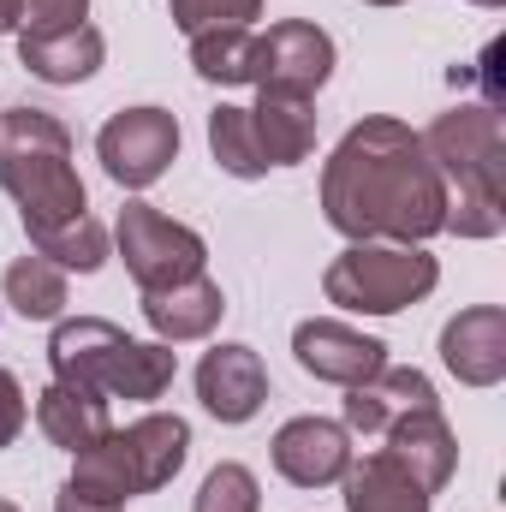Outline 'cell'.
I'll return each instance as SVG.
<instances>
[{
    "label": "cell",
    "instance_id": "6da1fadb",
    "mask_svg": "<svg viewBox=\"0 0 506 512\" xmlns=\"http://www.w3.org/2000/svg\"><path fill=\"white\" fill-rule=\"evenodd\" d=\"M322 221L352 245H429L447 227V179L405 120L370 114L322 161Z\"/></svg>",
    "mask_w": 506,
    "mask_h": 512
},
{
    "label": "cell",
    "instance_id": "7a4b0ae2",
    "mask_svg": "<svg viewBox=\"0 0 506 512\" xmlns=\"http://www.w3.org/2000/svg\"><path fill=\"white\" fill-rule=\"evenodd\" d=\"M435 173L447 179V227L459 239H501L506 233V120L489 102H459L417 131Z\"/></svg>",
    "mask_w": 506,
    "mask_h": 512
},
{
    "label": "cell",
    "instance_id": "3957f363",
    "mask_svg": "<svg viewBox=\"0 0 506 512\" xmlns=\"http://www.w3.org/2000/svg\"><path fill=\"white\" fill-rule=\"evenodd\" d=\"M0 191L18 203L24 239L90 215L84 179L72 167V131L48 108H6L0 114Z\"/></svg>",
    "mask_w": 506,
    "mask_h": 512
},
{
    "label": "cell",
    "instance_id": "277c9868",
    "mask_svg": "<svg viewBox=\"0 0 506 512\" xmlns=\"http://www.w3.org/2000/svg\"><path fill=\"white\" fill-rule=\"evenodd\" d=\"M48 364L54 382L66 387H90L102 399H161L173 376H179V352L161 340H131L126 328H114L108 316H72L54 322L48 334Z\"/></svg>",
    "mask_w": 506,
    "mask_h": 512
},
{
    "label": "cell",
    "instance_id": "5b68a950",
    "mask_svg": "<svg viewBox=\"0 0 506 512\" xmlns=\"http://www.w3.org/2000/svg\"><path fill=\"white\" fill-rule=\"evenodd\" d=\"M435 280H441V262L423 245H346L328 262L322 292L352 316H399L405 304H423Z\"/></svg>",
    "mask_w": 506,
    "mask_h": 512
},
{
    "label": "cell",
    "instance_id": "8992f818",
    "mask_svg": "<svg viewBox=\"0 0 506 512\" xmlns=\"http://www.w3.org/2000/svg\"><path fill=\"white\" fill-rule=\"evenodd\" d=\"M114 245H120V262H126V274L137 280V292H161V286L197 280V274L209 268L203 233H191L185 221L161 215L155 203H126V209H120Z\"/></svg>",
    "mask_w": 506,
    "mask_h": 512
},
{
    "label": "cell",
    "instance_id": "52a82bcc",
    "mask_svg": "<svg viewBox=\"0 0 506 512\" xmlns=\"http://www.w3.org/2000/svg\"><path fill=\"white\" fill-rule=\"evenodd\" d=\"M334 78V36L304 18H280L256 36V72L251 84L262 96H298L316 102V90Z\"/></svg>",
    "mask_w": 506,
    "mask_h": 512
},
{
    "label": "cell",
    "instance_id": "ba28073f",
    "mask_svg": "<svg viewBox=\"0 0 506 512\" xmlns=\"http://www.w3.org/2000/svg\"><path fill=\"white\" fill-rule=\"evenodd\" d=\"M96 161L114 185L149 191L173 161H179V120L167 108H120L96 131Z\"/></svg>",
    "mask_w": 506,
    "mask_h": 512
},
{
    "label": "cell",
    "instance_id": "9c48e42d",
    "mask_svg": "<svg viewBox=\"0 0 506 512\" xmlns=\"http://www.w3.org/2000/svg\"><path fill=\"white\" fill-rule=\"evenodd\" d=\"M292 352H298V364L316 382H334V387H358V382H370L376 370H387V346L376 334H364L352 322H334V316L298 322L292 328Z\"/></svg>",
    "mask_w": 506,
    "mask_h": 512
},
{
    "label": "cell",
    "instance_id": "30bf717a",
    "mask_svg": "<svg viewBox=\"0 0 506 512\" xmlns=\"http://www.w3.org/2000/svg\"><path fill=\"white\" fill-rule=\"evenodd\" d=\"M274 471L292 489H328L352 471V429L334 417H286L274 429Z\"/></svg>",
    "mask_w": 506,
    "mask_h": 512
},
{
    "label": "cell",
    "instance_id": "8fae6325",
    "mask_svg": "<svg viewBox=\"0 0 506 512\" xmlns=\"http://www.w3.org/2000/svg\"><path fill=\"white\" fill-rule=\"evenodd\" d=\"M197 399L215 423H251L268 399V370H262L256 346H245V340L209 346L197 364Z\"/></svg>",
    "mask_w": 506,
    "mask_h": 512
},
{
    "label": "cell",
    "instance_id": "7c38bea8",
    "mask_svg": "<svg viewBox=\"0 0 506 512\" xmlns=\"http://www.w3.org/2000/svg\"><path fill=\"white\" fill-rule=\"evenodd\" d=\"M387 459L393 465H405L429 495H441L447 483H453V471H459V441H453V429H447V417H441V405H423V411H405V417H393L387 429Z\"/></svg>",
    "mask_w": 506,
    "mask_h": 512
},
{
    "label": "cell",
    "instance_id": "4fadbf2b",
    "mask_svg": "<svg viewBox=\"0 0 506 512\" xmlns=\"http://www.w3.org/2000/svg\"><path fill=\"white\" fill-rule=\"evenodd\" d=\"M441 364L465 387H495L506 376V310L471 304L441 328Z\"/></svg>",
    "mask_w": 506,
    "mask_h": 512
},
{
    "label": "cell",
    "instance_id": "5bb4252c",
    "mask_svg": "<svg viewBox=\"0 0 506 512\" xmlns=\"http://www.w3.org/2000/svg\"><path fill=\"white\" fill-rule=\"evenodd\" d=\"M108 60V42L96 24H72V30H18V66L42 84H84L96 78Z\"/></svg>",
    "mask_w": 506,
    "mask_h": 512
},
{
    "label": "cell",
    "instance_id": "9a60e30c",
    "mask_svg": "<svg viewBox=\"0 0 506 512\" xmlns=\"http://www.w3.org/2000/svg\"><path fill=\"white\" fill-rule=\"evenodd\" d=\"M227 316V292L197 274V280H179V286H161V292H143V322L155 328L161 346H185V340H209Z\"/></svg>",
    "mask_w": 506,
    "mask_h": 512
},
{
    "label": "cell",
    "instance_id": "2e32d148",
    "mask_svg": "<svg viewBox=\"0 0 506 512\" xmlns=\"http://www.w3.org/2000/svg\"><path fill=\"white\" fill-rule=\"evenodd\" d=\"M423 405H441V399H435V382H429L423 370L387 364V370H376L370 382L346 387V429H352V435H381L393 417L423 411Z\"/></svg>",
    "mask_w": 506,
    "mask_h": 512
},
{
    "label": "cell",
    "instance_id": "e0dca14e",
    "mask_svg": "<svg viewBox=\"0 0 506 512\" xmlns=\"http://www.w3.org/2000/svg\"><path fill=\"white\" fill-rule=\"evenodd\" d=\"M36 429H42L60 453H84V447H96V441L114 429V417H108V399H102V393L48 382L36 393Z\"/></svg>",
    "mask_w": 506,
    "mask_h": 512
},
{
    "label": "cell",
    "instance_id": "ac0fdd59",
    "mask_svg": "<svg viewBox=\"0 0 506 512\" xmlns=\"http://www.w3.org/2000/svg\"><path fill=\"white\" fill-rule=\"evenodd\" d=\"M126 441H131V459H137V477H143V495L167 489L191 459V423L179 411H143L126 429Z\"/></svg>",
    "mask_w": 506,
    "mask_h": 512
},
{
    "label": "cell",
    "instance_id": "d6986e66",
    "mask_svg": "<svg viewBox=\"0 0 506 512\" xmlns=\"http://www.w3.org/2000/svg\"><path fill=\"white\" fill-rule=\"evenodd\" d=\"M66 489H78V495H90V501H114V507H126L131 495H143V477H137V459H131L126 429H108L96 447L72 453Z\"/></svg>",
    "mask_w": 506,
    "mask_h": 512
},
{
    "label": "cell",
    "instance_id": "ffe728a7",
    "mask_svg": "<svg viewBox=\"0 0 506 512\" xmlns=\"http://www.w3.org/2000/svg\"><path fill=\"white\" fill-rule=\"evenodd\" d=\"M340 483H346V512H429L435 507V495L405 465H393L387 453H370Z\"/></svg>",
    "mask_w": 506,
    "mask_h": 512
},
{
    "label": "cell",
    "instance_id": "44dd1931",
    "mask_svg": "<svg viewBox=\"0 0 506 512\" xmlns=\"http://www.w3.org/2000/svg\"><path fill=\"white\" fill-rule=\"evenodd\" d=\"M256 143L268 155V167H298L310 161L316 149V102H298V96H262L251 108Z\"/></svg>",
    "mask_w": 506,
    "mask_h": 512
},
{
    "label": "cell",
    "instance_id": "7402d4cb",
    "mask_svg": "<svg viewBox=\"0 0 506 512\" xmlns=\"http://www.w3.org/2000/svg\"><path fill=\"white\" fill-rule=\"evenodd\" d=\"M0 292H6V304L24 322H60V310H66V268H54L48 256H18L0 274Z\"/></svg>",
    "mask_w": 506,
    "mask_h": 512
},
{
    "label": "cell",
    "instance_id": "603a6c76",
    "mask_svg": "<svg viewBox=\"0 0 506 512\" xmlns=\"http://www.w3.org/2000/svg\"><path fill=\"white\" fill-rule=\"evenodd\" d=\"M191 66H197V78H203V84H221V90L251 84V72H256V30H251V24H221V30L191 36Z\"/></svg>",
    "mask_w": 506,
    "mask_h": 512
},
{
    "label": "cell",
    "instance_id": "cb8c5ba5",
    "mask_svg": "<svg viewBox=\"0 0 506 512\" xmlns=\"http://www.w3.org/2000/svg\"><path fill=\"white\" fill-rule=\"evenodd\" d=\"M209 155H215V167L233 173V179H262V173H268V155H262L256 126H251V108L221 102V108L209 114Z\"/></svg>",
    "mask_w": 506,
    "mask_h": 512
},
{
    "label": "cell",
    "instance_id": "d4e9b609",
    "mask_svg": "<svg viewBox=\"0 0 506 512\" xmlns=\"http://www.w3.org/2000/svg\"><path fill=\"white\" fill-rule=\"evenodd\" d=\"M108 227L96 221V215H78V221H66V227H54V233H36L30 239V251L36 256H48L54 268H78V274H96L102 262H108Z\"/></svg>",
    "mask_w": 506,
    "mask_h": 512
},
{
    "label": "cell",
    "instance_id": "484cf974",
    "mask_svg": "<svg viewBox=\"0 0 506 512\" xmlns=\"http://www.w3.org/2000/svg\"><path fill=\"white\" fill-rule=\"evenodd\" d=\"M191 512H262V483H256V471L239 465V459H221V465L203 477Z\"/></svg>",
    "mask_w": 506,
    "mask_h": 512
},
{
    "label": "cell",
    "instance_id": "4316f807",
    "mask_svg": "<svg viewBox=\"0 0 506 512\" xmlns=\"http://www.w3.org/2000/svg\"><path fill=\"white\" fill-rule=\"evenodd\" d=\"M173 6V24L185 36H203V30H221V24H251L262 12V0H167Z\"/></svg>",
    "mask_w": 506,
    "mask_h": 512
},
{
    "label": "cell",
    "instance_id": "83f0119b",
    "mask_svg": "<svg viewBox=\"0 0 506 512\" xmlns=\"http://www.w3.org/2000/svg\"><path fill=\"white\" fill-rule=\"evenodd\" d=\"M90 24V0H18V30H72Z\"/></svg>",
    "mask_w": 506,
    "mask_h": 512
},
{
    "label": "cell",
    "instance_id": "f1b7e54d",
    "mask_svg": "<svg viewBox=\"0 0 506 512\" xmlns=\"http://www.w3.org/2000/svg\"><path fill=\"white\" fill-rule=\"evenodd\" d=\"M24 417H30V405H24V387L12 370H0V447H12L18 435H24Z\"/></svg>",
    "mask_w": 506,
    "mask_h": 512
},
{
    "label": "cell",
    "instance_id": "f546056e",
    "mask_svg": "<svg viewBox=\"0 0 506 512\" xmlns=\"http://www.w3.org/2000/svg\"><path fill=\"white\" fill-rule=\"evenodd\" d=\"M495 66H501V42H489V48H483V72H477V78H483V102H489V108H501V96H506Z\"/></svg>",
    "mask_w": 506,
    "mask_h": 512
},
{
    "label": "cell",
    "instance_id": "4dcf8cb0",
    "mask_svg": "<svg viewBox=\"0 0 506 512\" xmlns=\"http://www.w3.org/2000/svg\"><path fill=\"white\" fill-rule=\"evenodd\" d=\"M54 512H126V507H114V501H90V495H78V489H60V495H54Z\"/></svg>",
    "mask_w": 506,
    "mask_h": 512
},
{
    "label": "cell",
    "instance_id": "1f68e13d",
    "mask_svg": "<svg viewBox=\"0 0 506 512\" xmlns=\"http://www.w3.org/2000/svg\"><path fill=\"white\" fill-rule=\"evenodd\" d=\"M18 30V0H0V36Z\"/></svg>",
    "mask_w": 506,
    "mask_h": 512
},
{
    "label": "cell",
    "instance_id": "d6a6232c",
    "mask_svg": "<svg viewBox=\"0 0 506 512\" xmlns=\"http://www.w3.org/2000/svg\"><path fill=\"white\" fill-rule=\"evenodd\" d=\"M0 512H24V507H18V501H6V495H0Z\"/></svg>",
    "mask_w": 506,
    "mask_h": 512
},
{
    "label": "cell",
    "instance_id": "836d02e7",
    "mask_svg": "<svg viewBox=\"0 0 506 512\" xmlns=\"http://www.w3.org/2000/svg\"><path fill=\"white\" fill-rule=\"evenodd\" d=\"M471 6H489V12H495V6H506V0H471Z\"/></svg>",
    "mask_w": 506,
    "mask_h": 512
},
{
    "label": "cell",
    "instance_id": "e575fe53",
    "mask_svg": "<svg viewBox=\"0 0 506 512\" xmlns=\"http://www.w3.org/2000/svg\"><path fill=\"white\" fill-rule=\"evenodd\" d=\"M364 6H405V0H364Z\"/></svg>",
    "mask_w": 506,
    "mask_h": 512
}]
</instances>
